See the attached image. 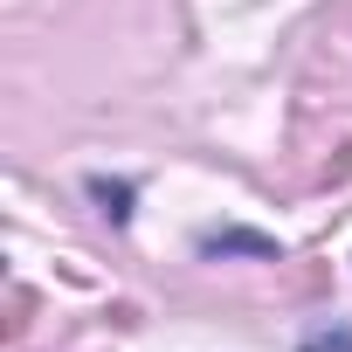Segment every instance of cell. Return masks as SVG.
<instances>
[{
    "instance_id": "obj_1",
    "label": "cell",
    "mask_w": 352,
    "mask_h": 352,
    "mask_svg": "<svg viewBox=\"0 0 352 352\" xmlns=\"http://www.w3.org/2000/svg\"><path fill=\"white\" fill-rule=\"evenodd\" d=\"M90 201H97L111 221H131V187H124V180H90Z\"/></svg>"
},
{
    "instance_id": "obj_2",
    "label": "cell",
    "mask_w": 352,
    "mask_h": 352,
    "mask_svg": "<svg viewBox=\"0 0 352 352\" xmlns=\"http://www.w3.org/2000/svg\"><path fill=\"white\" fill-rule=\"evenodd\" d=\"M201 249H208V256H221V249H249V256H276V242H263V235H208Z\"/></svg>"
},
{
    "instance_id": "obj_3",
    "label": "cell",
    "mask_w": 352,
    "mask_h": 352,
    "mask_svg": "<svg viewBox=\"0 0 352 352\" xmlns=\"http://www.w3.org/2000/svg\"><path fill=\"white\" fill-rule=\"evenodd\" d=\"M304 352H352V331H311Z\"/></svg>"
}]
</instances>
